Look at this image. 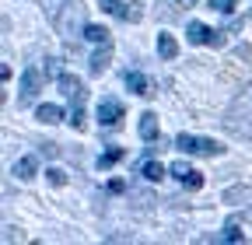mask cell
I'll list each match as a JSON object with an SVG mask.
<instances>
[{
	"label": "cell",
	"mask_w": 252,
	"mask_h": 245,
	"mask_svg": "<svg viewBox=\"0 0 252 245\" xmlns=\"http://www.w3.org/2000/svg\"><path fill=\"white\" fill-rule=\"evenodd\" d=\"M224 126H228L235 137H252V84L242 91V95H238L235 102H231Z\"/></svg>",
	"instance_id": "1"
},
{
	"label": "cell",
	"mask_w": 252,
	"mask_h": 245,
	"mask_svg": "<svg viewBox=\"0 0 252 245\" xmlns=\"http://www.w3.org/2000/svg\"><path fill=\"white\" fill-rule=\"evenodd\" d=\"M56 28L60 35H77V28H84V7L77 4V0H70V4H63V14L56 18Z\"/></svg>",
	"instance_id": "2"
},
{
	"label": "cell",
	"mask_w": 252,
	"mask_h": 245,
	"mask_svg": "<svg viewBox=\"0 0 252 245\" xmlns=\"http://www.w3.org/2000/svg\"><path fill=\"white\" fill-rule=\"evenodd\" d=\"M42 77H46V74H39L35 67H25L21 84H18V105H32V102H35L39 88H42Z\"/></svg>",
	"instance_id": "3"
},
{
	"label": "cell",
	"mask_w": 252,
	"mask_h": 245,
	"mask_svg": "<svg viewBox=\"0 0 252 245\" xmlns=\"http://www.w3.org/2000/svg\"><path fill=\"white\" fill-rule=\"evenodd\" d=\"M98 122H102L105 130H119V122H123V102L102 98L98 102Z\"/></svg>",
	"instance_id": "4"
},
{
	"label": "cell",
	"mask_w": 252,
	"mask_h": 245,
	"mask_svg": "<svg viewBox=\"0 0 252 245\" xmlns=\"http://www.w3.org/2000/svg\"><path fill=\"white\" fill-rule=\"evenodd\" d=\"M60 91H63L74 105L84 102V84H81V77H74V74H60Z\"/></svg>",
	"instance_id": "5"
},
{
	"label": "cell",
	"mask_w": 252,
	"mask_h": 245,
	"mask_svg": "<svg viewBox=\"0 0 252 245\" xmlns=\"http://www.w3.org/2000/svg\"><path fill=\"white\" fill-rule=\"evenodd\" d=\"M126 88L133 91V95H140V98H151L154 91H151V81L140 74V70H133V74H126Z\"/></svg>",
	"instance_id": "6"
},
{
	"label": "cell",
	"mask_w": 252,
	"mask_h": 245,
	"mask_svg": "<svg viewBox=\"0 0 252 245\" xmlns=\"http://www.w3.org/2000/svg\"><path fill=\"white\" fill-rule=\"evenodd\" d=\"M109 63H112V46L105 42V46H102L98 53L91 56V74H94V77H102V74L109 70Z\"/></svg>",
	"instance_id": "7"
},
{
	"label": "cell",
	"mask_w": 252,
	"mask_h": 245,
	"mask_svg": "<svg viewBox=\"0 0 252 245\" xmlns=\"http://www.w3.org/2000/svg\"><path fill=\"white\" fill-rule=\"evenodd\" d=\"M35 119H39V122H46V126H53V122H60V119H63V109H60V105H53V102H46V105H39Z\"/></svg>",
	"instance_id": "8"
},
{
	"label": "cell",
	"mask_w": 252,
	"mask_h": 245,
	"mask_svg": "<svg viewBox=\"0 0 252 245\" xmlns=\"http://www.w3.org/2000/svg\"><path fill=\"white\" fill-rule=\"evenodd\" d=\"M158 56H161V60H175L179 56V42L161 32V35H158Z\"/></svg>",
	"instance_id": "9"
},
{
	"label": "cell",
	"mask_w": 252,
	"mask_h": 245,
	"mask_svg": "<svg viewBox=\"0 0 252 245\" xmlns=\"http://www.w3.org/2000/svg\"><path fill=\"white\" fill-rule=\"evenodd\" d=\"M186 39H189V42H196V46H207V42H210V28L200 25V21H193V25L186 28Z\"/></svg>",
	"instance_id": "10"
},
{
	"label": "cell",
	"mask_w": 252,
	"mask_h": 245,
	"mask_svg": "<svg viewBox=\"0 0 252 245\" xmlns=\"http://www.w3.org/2000/svg\"><path fill=\"white\" fill-rule=\"evenodd\" d=\"M140 137L144 140H158V116L154 112H144L140 116Z\"/></svg>",
	"instance_id": "11"
},
{
	"label": "cell",
	"mask_w": 252,
	"mask_h": 245,
	"mask_svg": "<svg viewBox=\"0 0 252 245\" xmlns=\"http://www.w3.org/2000/svg\"><path fill=\"white\" fill-rule=\"evenodd\" d=\"M126 158V151L123 147H109L105 154H98V168H112V165H119Z\"/></svg>",
	"instance_id": "12"
},
{
	"label": "cell",
	"mask_w": 252,
	"mask_h": 245,
	"mask_svg": "<svg viewBox=\"0 0 252 245\" xmlns=\"http://www.w3.org/2000/svg\"><path fill=\"white\" fill-rule=\"evenodd\" d=\"M140 175H144L147 182H161V179H165V168H161V161H144V165H140Z\"/></svg>",
	"instance_id": "13"
},
{
	"label": "cell",
	"mask_w": 252,
	"mask_h": 245,
	"mask_svg": "<svg viewBox=\"0 0 252 245\" xmlns=\"http://www.w3.org/2000/svg\"><path fill=\"white\" fill-rule=\"evenodd\" d=\"M196 154L200 158H214V154H220V144L217 140H207V137H196Z\"/></svg>",
	"instance_id": "14"
},
{
	"label": "cell",
	"mask_w": 252,
	"mask_h": 245,
	"mask_svg": "<svg viewBox=\"0 0 252 245\" xmlns=\"http://www.w3.org/2000/svg\"><path fill=\"white\" fill-rule=\"evenodd\" d=\"M84 39H88V42H98V46H105V42H109V32H105L102 25H84Z\"/></svg>",
	"instance_id": "15"
},
{
	"label": "cell",
	"mask_w": 252,
	"mask_h": 245,
	"mask_svg": "<svg viewBox=\"0 0 252 245\" xmlns=\"http://www.w3.org/2000/svg\"><path fill=\"white\" fill-rule=\"evenodd\" d=\"M35 168H39L35 158H21V161L14 165V175H18V179H35Z\"/></svg>",
	"instance_id": "16"
},
{
	"label": "cell",
	"mask_w": 252,
	"mask_h": 245,
	"mask_svg": "<svg viewBox=\"0 0 252 245\" xmlns=\"http://www.w3.org/2000/svg\"><path fill=\"white\" fill-rule=\"evenodd\" d=\"M179 182H182L186 189H200V186H203V172H196V168H189V172H186V175H182Z\"/></svg>",
	"instance_id": "17"
},
{
	"label": "cell",
	"mask_w": 252,
	"mask_h": 245,
	"mask_svg": "<svg viewBox=\"0 0 252 245\" xmlns=\"http://www.w3.org/2000/svg\"><path fill=\"white\" fill-rule=\"evenodd\" d=\"M175 147L182 151V154H196V137H189V133H179V137H175Z\"/></svg>",
	"instance_id": "18"
},
{
	"label": "cell",
	"mask_w": 252,
	"mask_h": 245,
	"mask_svg": "<svg viewBox=\"0 0 252 245\" xmlns=\"http://www.w3.org/2000/svg\"><path fill=\"white\" fill-rule=\"evenodd\" d=\"M224 242H242V231H238V217H231L228 224H224V235H220Z\"/></svg>",
	"instance_id": "19"
},
{
	"label": "cell",
	"mask_w": 252,
	"mask_h": 245,
	"mask_svg": "<svg viewBox=\"0 0 252 245\" xmlns=\"http://www.w3.org/2000/svg\"><path fill=\"white\" fill-rule=\"evenodd\" d=\"M102 11H105V14H112V18H126V11H123L119 0H102Z\"/></svg>",
	"instance_id": "20"
},
{
	"label": "cell",
	"mask_w": 252,
	"mask_h": 245,
	"mask_svg": "<svg viewBox=\"0 0 252 245\" xmlns=\"http://www.w3.org/2000/svg\"><path fill=\"white\" fill-rule=\"evenodd\" d=\"M70 126H74V130H84V126H88V116L81 112V105H74V112H70Z\"/></svg>",
	"instance_id": "21"
},
{
	"label": "cell",
	"mask_w": 252,
	"mask_h": 245,
	"mask_svg": "<svg viewBox=\"0 0 252 245\" xmlns=\"http://www.w3.org/2000/svg\"><path fill=\"white\" fill-rule=\"evenodd\" d=\"M46 179L53 182V186H67V172H63V168H49Z\"/></svg>",
	"instance_id": "22"
},
{
	"label": "cell",
	"mask_w": 252,
	"mask_h": 245,
	"mask_svg": "<svg viewBox=\"0 0 252 245\" xmlns=\"http://www.w3.org/2000/svg\"><path fill=\"white\" fill-rule=\"evenodd\" d=\"M210 7L220 11V14H231L235 11V0H210Z\"/></svg>",
	"instance_id": "23"
},
{
	"label": "cell",
	"mask_w": 252,
	"mask_h": 245,
	"mask_svg": "<svg viewBox=\"0 0 252 245\" xmlns=\"http://www.w3.org/2000/svg\"><path fill=\"white\" fill-rule=\"evenodd\" d=\"M228 42V32H210V42L207 46H214V49H220V46H224Z\"/></svg>",
	"instance_id": "24"
},
{
	"label": "cell",
	"mask_w": 252,
	"mask_h": 245,
	"mask_svg": "<svg viewBox=\"0 0 252 245\" xmlns=\"http://www.w3.org/2000/svg\"><path fill=\"white\" fill-rule=\"evenodd\" d=\"M42 74H46V77H60V63H56V60H46Z\"/></svg>",
	"instance_id": "25"
},
{
	"label": "cell",
	"mask_w": 252,
	"mask_h": 245,
	"mask_svg": "<svg viewBox=\"0 0 252 245\" xmlns=\"http://www.w3.org/2000/svg\"><path fill=\"white\" fill-rule=\"evenodd\" d=\"M39 151H42V154H46V158H56V154H60V147H56V144H42Z\"/></svg>",
	"instance_id": "26"
},
{
	"label": "cell",
	"mask_w": 252,
	"mask_h": 245,
	"mask_svg": "<svg viewBox=\"0 0 252 245\" xmlns=\"http://www.w3.org/2000/svg\"><path fill=\"white\" fill-rule=\"evenodd\" d=\"M123 189H126L123 179H112V182H109V193H123Z\"/></svg>",
	"instance_id": "27"
},
{
	"label": "cell",
	"mask_w": 252,
	"mask_h": 245,
	"mask_svg": "<svg viewBox=\"0 0 252 245\" xmlns=\"http://www.w3.org/2000/svg\"><path fill=\"white\" fill-rule=\"evenodd\" d=\"M175 4H179V7H193V4H196V0H175Z\"/></svg>",
	"instance_id": "28"
},
{
	"label": "cell",
	"mask_w": 252,
	"mask_h": 245,
	"mask_svg": "<svg viewBox=\"0 0 252 245\" xmlns=\"http://www.w3.org/2000/svg\"><path fill=\"white\" fill-rule=\"evenodd\" d=\"M249 221H252V210H249Z\"/></svg>",
	"instance_id": "29"
}]
</instances>
